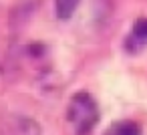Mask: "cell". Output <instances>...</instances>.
Segmentation results:
<instances>
[{
  "label": "cell",
  "mask_w": 147,
  "mask_h": 135,
  "mask_svg": "<svg viewBox=\"0 0 147 135\" xmlns=\"http://www.w3.org/2000/svg\"><path fill=\"white\" fill-rule=\"evenodd\" d=\"M67 117H69V123L73 125V129H75V135H89L95 129V125L99 123L97 101L87 91L75 93L73 99L69 101Z\"/></svg>",
  "instance_id": "1"
},
{
  "label": "cell",
  "mask_w": 147,
  "mask_h": 135,
  "mask_svg": "<svg viewBox=\"0 0 147 135\" xmlns=\"http://www.w3.org/2000/svg\"><path fill=\"white\" fill-rule=\"evenodd\" d=\"M0 135H40V127L30 117L8 115L0 121Z\"/></svg>",
  "instance_id": "2"
},
{
  "label": "cell",
  "mask_w": 147,
  "mask_h": 135,
  "mask_svg": "<svg viewBox=\"0 0 147 135\" xmlns=\"http://www.w3.org/2000/svg\"><path fill=\"white\" fill-rule=\"evenodd\" d=\"M103 135H141V129L133 121H117Z\"/></svg>",
  "instance_id": "3"
},
{
  "label": "cell",
  "mask_w": 147,
  "mask_h": 135,
  "mask_svg": "<svg viewBox=\"0 0 147 135\" xmlns=\"http://www.w3.org/2000/svg\"><path fill=\"white\" fill-rule=\"evenodd\" d=\"M81 0H55V10H57V18L67 20L75 14L77 6H79Z\"/></svg>",
  "instance_id": "4"
},
{
  "label": "cell",
  "mask_w": 147,
  "mask_h": 135,
  "mask_svg": "<svg viewBox=\"0 0 147 135\" xmlns=\"http://www.w3.org/2000/svg\"><path fill=\"white\" fill-rule=\"evenodd\" d=\"M133 43H137V45H145V43H147V18H141V20L135 22L133 34H131V38H129V45H133ZM129 45H127V47H129Z\"/></svg>",
  "instance_id": "5"
}]
</instances>
